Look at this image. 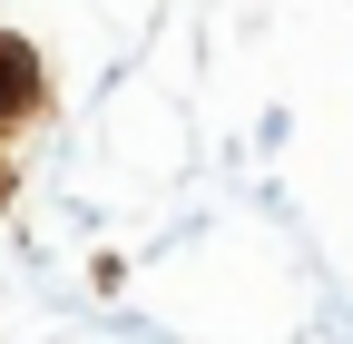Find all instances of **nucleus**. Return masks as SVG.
Wrapping results in <instances>:
<instances>
[{"mask_svg":"<svg viewBox=\"0 0 353 344\" xmlns=\"http://www.w3.org/2000/svg\"><path fill=\"white\" fill-rule=\"evenodd\" d=\"M39 99V59H30V39H0V108H30Z\"/></svg>","mask_w":353,"mask_h":344,"instance_id":"nucleus-1","label":"nucleus"}]
</instances>
